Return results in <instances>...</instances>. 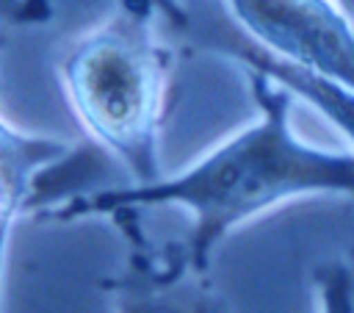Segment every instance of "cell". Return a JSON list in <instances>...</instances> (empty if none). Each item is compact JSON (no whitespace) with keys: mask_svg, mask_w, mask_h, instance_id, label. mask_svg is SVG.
<instances>
[{"mask_svg":"<svg viewBox=\"0 0 354 313\" xmlns=\"http://www.w3.org/2000/svg\"><path fill=\"white\" fill-rule=\"evenodd\" d=\"M257 116L171 177L66 199L55 219L116 216L136 208H180L191 219L185 266L202 274L235 227L301 197L354 199V152L307 144L290 127L293 91L246 69Z\"/></svg>","mask_w":354,"mask_h":313,"instance_id":"cell-1","label":"cell"},{"mask_svg":"<svg viewBox=\"0 0 354 313\" xmlns=\"http://www.w3.org/2000/svg\"><path fill=\"white\" fill-rule=\"evenodd\" d=\"M61 80L83 130L127 169L130 186L163 177L158 166V130L166 64L138 14L124 11L88 33L66 55Z\"/></svg>","mask_w":354,"mask_h":313,"instance_id":"cell-2","label":"cell"},{"mask_svg":"<svg viewBox=\"0 0 354 313\" xmlns=\"http://www.w3.org/2000/svg\"><path fill=\"white\" fill-rule=\"evenodd\" d=\"M238 28L274 58L354 91V19L332 0H224Z\"/></svg>","mask_w":354,"mask_h":313,"instance_id":"cell-3","label":"cell"},{"mask_svg":"<svg viewBox=\"0 0 354 313\" xmlns=\"http://www.w3.org/2000/svg\"><path fill=\"white\" fill-rule=\"evenodd\" d=\"M188 30L199 39L202 47L224 53V55L241 61L246 69L274 78L277 83L290 89L293 97H301L304 102H310L332 127H337L346 136V141L351 144V152H354V91L351 89L274 58L268 50H263L257 42H252L230 14L218 17L213 11H205L202 0H199V11H191Z\"/></svg>","mask_w":354,"mask_h":313,"instance_id":"cell-4","label":"cell"},{"mask_svg":"<svg viewBox=\"0 0 354 313\" xmlns=\"http://www.w3.org/2000/svg\"><path fill=\"white\" fill-rule=\"evenodd\" d=\"M111 294L113 313H224L218 296L191 269L177 274L133 266L113 283Z\"/></svg>","mask_w":354,"mask_h":313,"instance_id":"cell-5","label":"cell"},{"mask_svg":"<svg viewBox=\"0 0 354 313\" xmlns=\"http://www.w3.org/2000/svg\"><path fill=\"white\" fill-rule=\"evenodd\" d=\"M69 155V144L58 138L28 136L14 130V125L3 122V244L8 249L11 227L17 216L30 205L33 183L41 166Z\"/></svg>","mask_w":354,"mask_h":313,"instance_id":"cell-6","label":"cell"},{"mask_svg":"<svg viewBox=\"0 0 354 313\" xmlns=\"http://www.w3.org/2000/svg\"><path fill=\"white\" fill-rule=\"evenodd\" d=\"M318 313H354V274L343 263H326L315 271Z\"/></svg>","mask_w":354,"mask_h":313,"instance_id":"cell-7","label":"cell"},{"mask_svg":"<svg viewBox=\"0 0 354 313\" xmlns=\"http://www.w3.org/2000/svg\"><path fill=\"white\" fill-rule=\"evenodd\" d=\"M335 3H337V6H340V8L354 19V0H335Z\"/></svg>","mask_w":354,"mask_h":313,"instance_id":"cell-8","label":"cell"}]
</instances>
